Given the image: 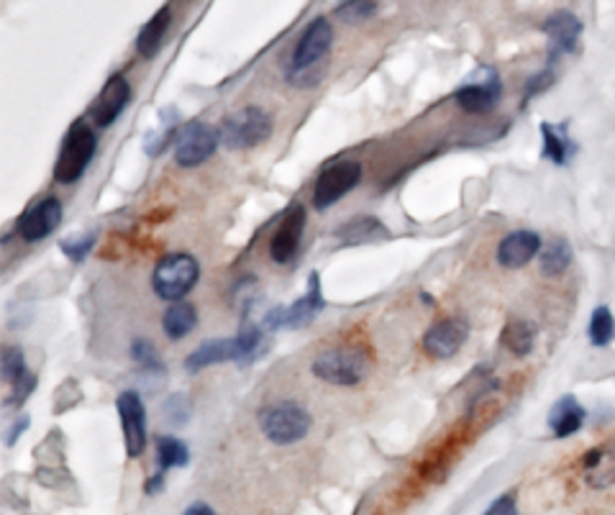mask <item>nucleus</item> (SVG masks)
Returning <instances> with one entry per match:
<instances>
[{
    "label": "nucleus",
    "mask_w": 615,
    "mask_h": 515,
    "mask_svg": "<svg viewBox=\"0 0 615 515\" xmlns=\"http://www.w3.org/2000/svg\"><path fill=\"white\" fill-rule=\"evenodd\" d=\"M272 136L270 113L259 106H246L221 123V144L229 149H252Z\"/></svg>",
    "instance_id": "423d86ee"
},
{
    "label": "nucleus",
    "mask_w": 615,
    "mask_h": 515,
    "mask_svg": "<svg viewBox=\"0 0 615 515\" xmlns=\"http://www.w3.org/2000/svg\"><path fill=\"white\" fill-rule=\"evenodd\" d=\"M372 13H375V0H346L339 8V16H344L346 21H364Z\"/></svg>",
    "instance_id": "2f4dec72"
},
{
    "label": "nucleus",
    "mask_w": 615,
    "mask_h": 515,
    "mask_svg": "<svg viewBox=\"0 0 615 515\" xmlns=\"http://www.w3.org/2000/svg\"><path fill=\"white\" fill-rule=\"evenodd\" d=\"M34 387H36V377L29 372V375H26L24 380H18L16 385H13L11 403H13V405H21V403H24V400L31 395V390H34Z\"/></svg>",
    "instance_id": "72a5a7b5"
},
{
    "label": "nucleus",
    "mask_w": 615,
    "mask_h": 515,
    "mask_svg": "<svg viewBox=\"0 0 615 515\" xmlns=\"http://www.w3.org/2000/svg\"><path fill=\"white\" fill-rule=\"evenodd\" d=\"M482 515H518L516 492H505V495H500V498L495 500V503H492Z\"/></svg>",
    "instance_id": "473e14b6"
},
{
    "label": "nucleus",
    "mask_w": 615,
    "mask_h": 515,
    "mask_svg": "<svg viewBox=\"0 0 615 515\" xmlns=\"http://www.w3.org/2000/svg\"><path fill=\"white\" fill-rule=\"evenodd\" d=\"M469 336V323L464 318H444L434 323L423 336V352L434 359H449L459 352Z\"/></svg>",
    "instance_id": "4468645a"
},
{
    "label": "nucleus",
    "mask_w": 615,
    "mask_h": 515,
    "mask_svg": "<svg viewBox=\"0 0 615 515\" xmlns=\"http://www.w3.org/2000/svg\"><path fill=\"white\" fill-rule=\"evenodd\" d=\"M62 216H65V211H62V203L57 198H41L31 203L24 216L18 218L16 231L24 241H41L57 231Z\"/></svg>",
    "instance_id": "f8f14e48"
},
{
    "label": "nucleus",
    "mask_w": 615,
    "mask_h": 515,
    "mask_svg": "<svg viewBox=\"0 0 615 515\" xmlns=\"http://www.w3.org/2000/svg\"><path fill=\"white\" fill-rule=\"evenodd\" d=\"M131 100V85L123 75H111L108 82L103 85V90L95 98L93 108H90V116H93L95 126L98 129H108L116 123V118L126 111Z\"/></svg>",
    "instance_id": "2eb2a0df"
},
{
    "label": "nucleus",
    "mask_w": 615,
    "mask_h": 515,
    "mask_svg": "<svg viewBox=\"0 0 615 515\" xmlns=\"http://www.w3.org/2000/svg\"><path fill=\"white\" fill-rule=\"evenodd\" d=\"M585 421L587 410L582 408V403L574 398V395L559 398L549 413V428L557 439H569V436H574L577 431H582Z\"/></svg>",
    "instance_id": "aec40b11"
},
{
    "label": "nucleus",
    "mask_w": 615,
    "mask_h": 515,
    "mask_svg": "<svg viewBox=\"0 0 615 515\" xmlns=\"http://www.w3.org/2000/svg\"><path fill=\"white\" fill-rule=\"evenodd\" d=\"M172 21V11L170 6L159 8L157 13L152 16V21L144 24V29L139 31V39H136V49L144 59H154L159 54L164 44V36H167V29H170Z\"/></svg>",
    "instance_id": "4be33fe9"
},
{
    "label": "nucleus",
    "mask_w": 615,
    "mask_h": 515,
    "mask_svg": "<svg viewBox=\"0 0 615 515\" xmlns=\"http://www.w3.org/2000/svg\"><path fill=\"white\" fill-rule=\"evenodd\" d=\"M323 300L321 293V277L318 272H313L311 282H308V293L303 298H298L295 303L290 305H280V308H272L264 318V326L267 328H303L323 311Z\"/></svg>",
    "instance_id": "9d476101"
},
{
    "label": "nucleus",
    "mask_w": 615,
    "mask_h": 515,
    "mask_svg": "<svg viewBox=\"0 0 615 515\" xmlns=\"http://www.w3.org/2000/svg\"><path fill=\"white\" fill-rule=\"evenodd\" d=\"M500 344H503L513 357H528V354L533 352V344H536V326L523 321V318H513V321H508V326L503 328Z\"/></svg>",
    "instance_id": "b1692460"
},
{
    "label": "nucleus",
    "mask_w": 615,
    "mask_h": 515,
    "mask_svg": "<svg viewBox=\"0 0 615 515\" xmlns=\"http://www.w3.org/2000/svg\"><path fill=\"white\" fill-rule=\"evenodd\" d=\"M95 152H98V136L90 129L88 123L75 121L70 131L62 139V149H59L57 164H54V180L59 185H72L85 175V170L93 162Z\"/></svg>",
    "instance_id": "f257e3e1"
},
{
    "label": "nucleus",
    "mask_w": 615,
    "mask_h": 515,
    "mask_svg": "<svg viewBox=\"0 0 615 515\" xmlns=\"http://www.w3.org/2000/svg\"><path fill=\"white\" fill-rule=\"evenodd\" d=\"M195 326H198V311H195V305L182 303V300L172 303L162 316L164 334L170 336L172 341H180L188 334H193Z\"/></svg>",
    "instance_id": "5701e85b"
},
{
    "label": "nucleus",
    "mask_w": 615,
    "mask_h": 515,
    "mask_svg": "<svg viewBox=\"0 0 615 515\" xmlns=\"http://www.w3.org/2000/svg\"><path fill=\"white\" fill-rule=\"evenodd\" d=\"M572 246L567 239H551L549 244L541 249L539 254V267L544 277H559L569 270L572 264Z\"/></svg>",
    "instance_id": "393cba45"
},
{
    "label": "nucleus",
    "mask_w": 615,
    "mask_h": 515,
    "mask_svg": "<svg viewBox=\"0 0 615 515\" xmlns=\"http://www.w3.org/2000/svg\"><path fill=\"white\" fill-rule=\"evenodd\" d=\"M118 418H121L123 444H126V454L131 459H139L147 449V408L141 403L139 393L126 390L118 395L116 400Z\"/></svg>",
    "instance_id": "9b49d317"
},
{
    "label": "nucleus",
    "mask_w": 615,
    "mask_h": 515,
    "mask_svg": "<svg viewBox=\"0 0 615 515\" xmlns=\"http://www.w3.org/2000/svg\"><path fill=\"white\" fill-rule=\"evenodd\" d=\"M0 367H3V380L8 385H16L18 380H24L29 375V367H26V357L18 346H6L3 349V357H0Z\"/></svg>",
    "instance_id": "c85d7f7f"
},
{
    "label": "nucleus",
    "mask_w": 615,
    "mask_h": 515,
    "mask_svg": "<svg viewBox=\"0 0 615 515\" xmlns=\"http://www.w3.org/2000/svg\"><path fill=\"white\" fill-rule=\"evenodd\" d=\"M541 249H544V244H541V236L536 231H513L498 244V264L505 270H521L539 257Z\"/></svg>",
    "instance_id": "f3484780"
},
{
    "label": "nucleus",
    "mask_w": 615,
    "mask_h": 515,
    "mask_svg": "<svg viewBox=\"0 0 615 515\" xmlns=\"http://www.w3.org/2000/svg\"><path fill=\"white\" fill-rule=\"evenodd\" d=\"M541 141H544V149H541L544 159H549L557 167L569 164V159L577 152V144L569 139L567 126H554V123L544 121L541 123Z\"/></svg>",
    "instance_id": "412c9836"
},
{
    "label": "nucleus",
    "mask_w": 615,
    "mask_h": 515,
    "mask_svg": "<svg viewBox=\"0 0 615 515\" xmlns=\"http://www.w3.org/2000/svg\"><path fill=\"white\" fill-rule=\"evenodd\" d=\"M200 280V264L193 254L188 252H175L159 259L154 267L152 287L154 293L167 303H177L198 285Z\"/></svg>",
    "instance_id": "f03ea898"
},
{
    "label": "nucleus",
    "mask_w": 615,
    "mask_h": 515,
    "mask_svg": "<svg viewBox=\"0 0 615 515\" xmlns=\"http://www.w3.org/2000/svg\"><path fill=\"white\" fill-rule=\"evenodd\" d=\"M362 182V164L354 159H341V162L328 164L326 170L318 175L316 188H313V208L326 211L334 203H339L344 195L352 193Z\"/></svg>",
    "instance_id": "0eeeda50"
},
{
    "label": "nucleus",
    "mask_w": 615,
    "mask_h": 515,
    "mask_svg": "<svg viewBox=\"0 0 615 515\" xmlns=\"http://www.w3.org/2000/svg\"><path fill=\"white\" fill-rule=\"evenodd\" d=\"M582 477L592 490H608L615 485V439L587 451L582 457Z\"/></svg>",
    "instance_id": "6ab92c4d"
},
{
    "label": "nucleus",
    "mask_w": 615,
    "mask_h": 515,
    "mask_svg": "<svg viewBox=\"0 0 615 515\" xmlns=\"http://www.w3.org/2000/svg\"><path fill=\"white\" fill-rule=\"evenodd\" d=\"M551 80H554V75H551V72H541V75L531 77V80H528V95H536L539 90L549 88Z\"/></svg>",
    "instance_id": "f704fd0d"
},
{
    "label": "nucleus",
    "mask_w": 615,
    "mask_h": 515,
    "mask_svg": "<svg viewBox=\"0 0 615 515\" xmlns=\"http://www.w3.org/2000/svg\"><path fill=\"white\" fill-rule=\"evenodd\" d=\"M313 375L318 380L328 382V385L339 387H354L367 377L369 359L362 349H349V346H339L331 352H323L313 359L311 364Z\"/></svg>",
    "instance_id": "39448f33"
},
{
    "label": "nucleus",
    "mask_w": 615,
    "mask_h": 515,
    "mask_svg": "<svg viewBox=\"0 0 615 515\" xmlns=\"http://www.w3.org/2000/svg\"><path fill=\"white\" fill-rule=\"evenodd\" d=\"M339 236L344 239L346 246H354V244H367V241H375V239H387V229L382 226L377 218H357V221L346 223L344 229L339 231Z\"/></svg>",
    "instance_id": "bb28decb"
},
{
    "label": "nucleus",
    "mask_w": 615,
    "mask_h": 515,
    "mask_svg": "<svg viewBox=\"0 0 615 515\" xmlns=\"http://www.w3.org/2000/svg\"><path fill=\"white\" fill-rule=\"evenodd\" d=\"M162 485H164V472H157V475L147 482V492L149 495H157V492L162 490Z\"/></svg>",
    "instance_id": "4c0bfd02"
},
{
    "label": "nucleus",
    "mask_w": 615,
    "mask_h": 515,
    "mask_svg": "<svg viewBox=\"0 0 615 515\" xmlns=\"http://www.w3.org/2000/svg\"><path fill=\"white\" fill-rule=\"evenodd\" d=\"M26 428H29V416H24V418H21V421L13 423V428H11V434H8L6 444H8V446L16 444V439H18V436H21V434H24Z\"/></svg>",
    "instance_id": "c9c22d12"
},
{
    "label": "nucleus",
    "mask_w": 615,
    "mask_h": 515,
    "mask_svg": "<svg viewBox=\"0 0 615 515\" xmlns=\"http://www.w3.org/2000/svg\"><path fill=\"white\" fill-rule=\"evenodd\" d=\"M59 246H62V252H65L72 262H82V259L90 254V249L95 246V234L72 236V239H65Z\"/></svg>",
    "instance_id": "c756f323"
},
{
    "label": "nucleus",
    "mask_w": 615,
    "mask_h": 515,
    "mask_svg": "<svg viewBox=\"0 0 615 515\" xmlns=\"http://www.w3.org/2000/svg\"><path fill=\"white\" fill-rule=\"evenodd\" d=\"M587 339L595 349H608L615 341V316L608 305H598L590 316V326H587Z\"/></svg>",
    "instance_id": "a878e982"
},
{
    "label": "nucleus",
    "mask_w": 615,
    "mask_h": 515,
    "mask_svg": "<svg viewBox=\"0 0 615 515\" xmlns=\"http://www.w3.org/2000/svg\"><path fill=\"white\" fill-rule=\"evenodd\" d=\"M311 426H313L311 413H308L303 405L293 403V400L275 403L259 413V428H262V434L277 446L298 444L300 439L308 436Z\"/></svg>",
    "instance_id": "20e7f679"
},
{
    "label": "nucleus",
    "mask_w": 615,
    "mask_h": 515,
    "mask_svg": "<svg viewBox=\"0 0 615 515\" xmlns=\"http://www.w3.org/2000/svg\"><path fill=\"white\" fill-rule=\"evenodd\" d=\"M131 357H134L136 364L144 369H162V364H159V357H157V349H154L149 341L136 339L134 346H131Z\"/></svg>",
    "instance_id": "7c9ffc66"
},
{
    "label": "nucleus",
    "mask_w": 615,
    "mask_h": 515,
    "mask_svg": "<svg viewBox=\"0 0 615 515\" xmlns=\"http://www.w3.org/2000/svg\"><path fill=\"white\" fill-rule=\"evenodd\" d=\"M182 515H216V510H213L211 505H205V503H193Z\"/></svg>",
    "instance_id": "e433bc0d"
},
{
    "label": "nucleus",
    "mask_w": 615,
    "mask_h": 515,
    "mask_svg": "<svg viewBox=\"0 0 615 515\" xmlns=\"http://www.w3.org/2000/svg\"><path fill=\"white\" fill-rule=\"evenodd\" d=\"M582 26L580 16H574L572 11H554L544 21V34L549 39V62H557L564 54H572L574 49L580 47L582 39Z\"/></svg>",
    "instance_id": "ddd939ff"
},
{
    "label": "nucleus",
    "mask_w": 615,
    "mask_h": 515,
    "mask_svg": "<svg viewBox=\"0 0 615 515\" xmlns=\"http://www.w3.org/2000/svg\"><path fill=\"white\" fill-rule=\"evenodd\" d=\"M244 357H249V349L244 346L241 336H234V339H213L200 344L198 349L185 359V367H188L190 372H200V369L213 367V364L236 362V359Z\"/></svg>",
    "instance_id": "a211bd4d"
},
{
    "label": "nucleus",
    "mask_w": 615,
    "mask_h": 515,
    "mask_svg": "<svg viewBox=\"0 0 615 515\" xmlns=\"http://www.w3.org/2000/svg\"><path fill=\"white\" fill-rule=\"evenodd\" d=\"M190 462L188 446L175 436H159L157 439V472H170L175 467H185Z\"/></svg>",
    "instance_id": "cd10ccee"
},
{
    "label": "nucleus",
    "mask_w": 615,
    "mask_h": 515,
    "mask_svg": "<svg viewBox=\"0 0 615 515\" xmlns=\"http://www.w3.org/2000/svg\"><path fill=\"white\" fill-rule=\"evenodd\" d=\"M305 231V208L300 203H295L290 211L285 213V218L277 226L275 236L270 241V257L277 264H287L290 259L298 254V246L303 241Z\"/></svg>",
    "instance_id": "dca6fc26"
},
{
    "label": "nucleus",
    "mask_w": 615,
    "mask_h": 515,
    "mask_svg": "<svg viewBox=\"0 0 615 515\" xmlns=\"http://www.w3.org/2000/svg\"><path fill=\"white\" fill-rule=\"evenodd\" d=\"M500 98H503V82H500V75L492 67H480L477 75L464 82L462 88L454 93L457 106L467 113H475V116L490 113L492 108L498 106Z\"/></svg>",
    "instance_id": "1a4fd4ad"
},
{
    "label": "nucleus",
    "mask_w": 615,
    "mask_h": 515,
    "mask_svg": "<svg viewBox=\"0 0 615 515\" xmlns=\"http://www.w3.org/2000/svg\"><path fill=\"white\" fill-rule=\"evenodd\" d=\"M331 44H334V26H331V21L326 16L313 18L311 24L305 26L303 34H300L298 44L293 49V57H290V67H287V77L293 80V85H305V75L331 52Z\"/></svg>",
    "instance_id": "7ed1b4c3"
},
{
    "label": "nucleus",
    "mask_w": 615,
    "mask_h": 515,
    "mask_svg": "<svg viewBox=\"0 0 615 515\" xmlns=\"http://www.w3.org/2000/svg\"><path fill=\"white\" fill-rule=\"evenodd\" d=\"M221 144V131L203 121H193L177 131L175 139V162L185 170L200 167L205 159H211Z\"/></svg>",
    "instance_id": "6e6552de"
}]
</instances>
